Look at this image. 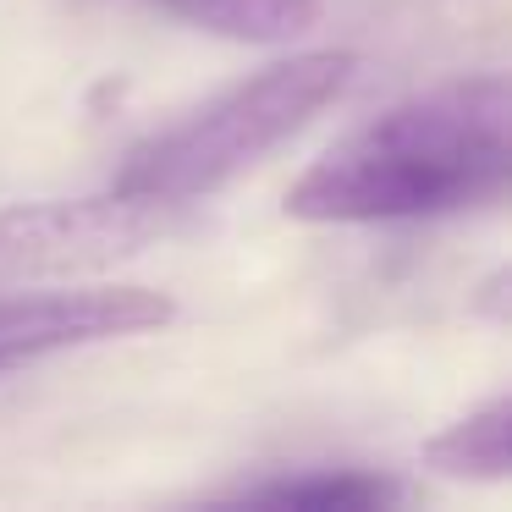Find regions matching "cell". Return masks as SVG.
I'll return each mask as SVG.
<instances>
[{"mask_svg":"<svg viewBox=\"0 0 512 512\" xmlns=\"http://www.w3.org/2000/svg\"><path fill=\"white\" fill-rule=\"evenodd\" d=\"M512 89L501 72L441 83L325 149L287 193L292 221L386 226L479 210L507 193Z\"/></svg>","mask_w":512,"mask_h":512,"instance_id":"cell-1","label":"cell"},{"mask_svg":"<svg viewBox=\"0 0 512 512\" xmlns=\"http://www.w3.org/2000/svg\"><path fill=\"white\" fill-rule=\"evenodd\" d=\"M353 78V50H303L292 61H276L259 78L221 94L215 105L193 111L182 127L138 144L116 171V188L182 210L188 199L226 188L248 166H259L270 149H281L292 133H303L325 105H336L353 89Z\"/></svg>","mask_w":512,"mask_h":512,"instance_id":"cell-2","label":"cell"},{"mask_svg":"<svg viewBox=\"0 0 512 512\" xmlns=\"http://www.w3.org/2000/svg\"><path fill=\"white\" fill-rule=\"evenodd\" d=\"M177 204L144 193H100V199H39L0 210V287L61 281L111 270L160 243Z\"/></svg>","mask_w":512,"mask_h":512,"instance_id":"cell-3","label":"cell"},{"mask_svg":"<svg viewBox=\"0 0 512 512\" xmlns=\"http://www.w3.org/2000/svg\"><path fill=\"white\" fill-rule=\"evenodd\" d=\"M177 303L149 287H83V292H0V375L39 364L67 347L122 342L171 325Z\"/></svg>","mask_w":512,"mask_h":512,"instance_id":"cell-4","label":"cell"},{"mask_svg":"<svg viewBox=\"0 0 512 512\" xmlns=\"http://www.w3.org/2000/svg\"><path fill=\"white\" fill-rule=\"evenodd\" d=\"M177 23H193L204 34L243 39V45H287L320 23L325 0H155Z\"/></svg>","mask_w":512,"mask_h":512,"instance_id":"cell-5","label":"cell"},{"mask_svg":"<svg viewBox=\"0 0 512 512\" xmlns=\"http://www.w3.org/2000/svg\"><path fill=\"white\" fill-rule=\"evenodd\" d=\"M419 463L446 479H496L512 474V397H490L468 419L446 424L435 441L419 446Z\"/></svg>","mask_w":512,"mask_h":512,"instance_id":"cell-6","label":"cell"},{"mask_svg":"<svg viewBox=\"0 0 512 512\" xmlns=\"http://www.w3.org/2000/svg\"><path fill=\"white\" fill-rule=\"evenodd\" d=\"M237 501H259V507H314V512H375L397 507L402 485L369 468H309V474L265 479V485L237 490Z\"/></svg>","mask_w":512,"mask_h":512,"instance_id":"cell-7","label":"cell"}]
</instances>
